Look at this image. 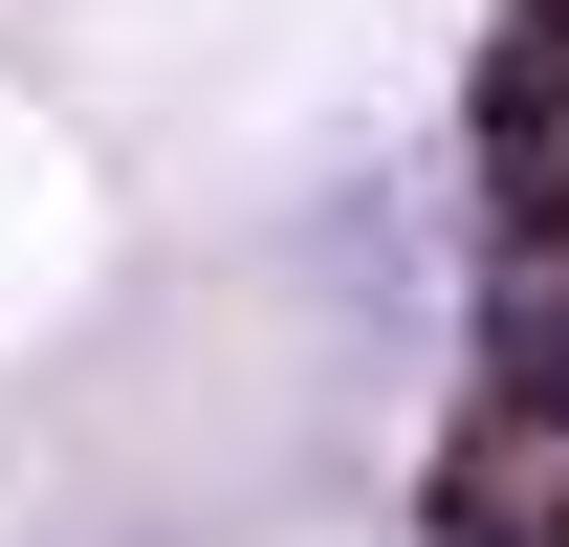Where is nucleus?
<instances>
[{
  "label": "nucleus",
  "mask_w": 569,
  "mask_h": 547,
  "mask_svg": "<svg viewBox=\"0 0 569 547\" xmlns=\"http://www.w3.org/2000/svg\"><path fill=\"white\" fill-rule=\"evenodd\" d=\"M438 504H460V547H569V372H526V395L460 416Z\"/></svg>",
  "instance_id": "1"
},
{
  "label": "nucleus",
  "mask_w": 569,
  "mask_h": 547,
  "mask_svg": "<svg viewBox=\"0 0 569 547\" xmlns=\"http://www.w3.org/2000/svg\"><path fill=\"white\" fill-rule=\"evenodd\" d=\"M503 329H526V350H548V372H569V219H548V241H526V263H503Z\"/></svg>",
  "instance_id": "2"
}]
</instances>
